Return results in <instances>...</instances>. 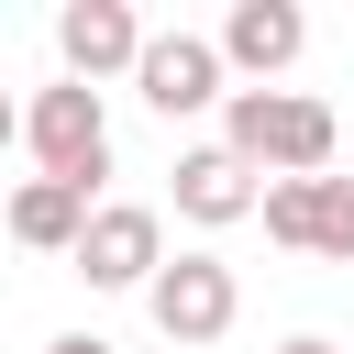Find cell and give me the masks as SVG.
<instances>
[{
  "label": "cell",
  "instance_id": "1",
  "mask_svg": "<svg viewBox=\"0 0 354 354\" xmlns=\"http://www.w3.org/2000/svg\"><path fill=\"white\" fill-rule=\"evenodd\" d=\"M221 144H232L243 166H266V177H332L343 122H332V100H299V88H232Z\"/></svg>",
  "mask_w": 354,
  "mask_h": 354
},
{
  "label": "cell",
  "instance_id": "2",
  "mask_svg": "<svg viewBox=\"0 0 354 354\" xmlns=\"http://www.w3.org/2000/svg\"><path fill=\"white\" fill-rule=\"evenodd\" d=\"M22 144L44 155V177H66V188H88V199H100V177H111V111H100V88H77V77L33 88Z\"/></svg>",
  "mask_w": 354,
  "mask_h": 354
},
{
  "label": "cell",
  "instance_id": "3",
  "mask_svg": "<svg viewBox=\"0 0 354 354\" xmlns=\"http://www.w3.org/2000/svg\"><path fill=\"white\" fill-rule=\"evenodd\" d=\"M144 310H155V332H166V343H221V332H232V310H243V288H232V266H221V254H177V266H155Z\"/></svg>",
  "mask_w": 354,
  "mask_h": 354
},
{
  "label": "cell",
  "instance_id": "4",
  "mask_svg": "<svg viewBox=\"0 0 354 354\" xmlns=\"http://www.w3.org/2000/svg\"><path fill=\"white\" fill-rule=\"evenodd\" d=\"M155 266H166V221L144 199H100L77 232V277L88 288H155Z\"/></svg>",
  "mask_w": 354,
  "mask_h": 354
},
{
  "label": "cell",
  "instance_id": "5",
  "mask_svg": "<svg viewBox=\"0 0 354 354\" xmlns=\"http://www.w3.org/2000/svg\"><path fill=\"white\" fill-rule=\"evenodd\" d=\"M144 22H133V0H66L55 11V55H66V77L77 88H100V77H122V66H144Z\"/></svg>",
  "mask_w": 354,
  "mask_h": 354
},
{
  "label": "cell",
  "instance_id": "6",
  "mask_svg": "<svg viewBox=\"0 0 354 354\" xmlns=\"http://www.w3.org/2000/svg\"><path fill=\"white\" fill-rule=\"evenodd\" d=\"M133 88H144L166 122H188V111H210V100H221V44H210V33H155V44H144V66H133Z\"/></svg>",
  "mask_w": 354,
  "mask_h": 354
},
{
  "label": "cell",
  "instance_id": "7",
  "mask_svg": "<svg viewBox=\"0 0 354 354\" xmlns=\"http://www.w3.org/2000/svg\"><path fill=\"white\" fill-rule=\"evenodd\" d=\"M299 44H310V11L299 0H232L221 11V66H243V77L299 66Z\"/></svg>",
  "mask_w": 354,
  "mask_h": 354
},
{
  "label": "cell",
  "instance_id": "8",
  "mask_svg": "<svg viewBox=\"0 0 354 354\" xmlns=\"http://www.w3.org/2000/svg\"><path fill=\"white\" fill-rule=\"evenodd\" d=\"M243 210H266V188H254V166H243L232 144H199V155H177V221L221 232V221H243Z\"/></svg>",
  "mask_w": 354,
  "mask_h": 354
},
{
  "label": "cell",
  "instance_id": "9",
  "mask_svg": "<svg viewBox=\"0 0 354 354\" xmlns=\"http://www.w3.org/2000/svg\"><path fill=\"white\" fill-rule=\"evenodd\" d=\"M77 232H88V188H66V177H22V188H11V243L77 254Z\"/></svg>",
  "mask_w": 354,
  "mask_h": 354
},
{
  "label": "cell",
  "instance_id": "10",
  "mask_svg": "<svg viewBox=\"0 0 354 354\" xmlns=\"http://www.w3.org/2000/svg\"><path fill=\"white\" fill-rule=\"evenodd\" d=\"M266 232L288 254H310L321 243V177H266Z\"/></svg>",
  "mask_w": 354,
  "mask_h": 354
},
{
  "label": "cell",
  "instance_id": "11",
  "mask_svg": "<svg viewBox=\"0 0 354 354\" xmlns=\"http://www.w3.org/2000/svg\"><path fill=\"white\" fill-rule=\"evenodd\" d=\"M310 254L354 266V177H321V243H310Z\"/></svg>",
  "mask_w": 354,
  "mask_h": 354
},
{
  "label": "cell",
  "instance_id": "12",
  "mask_svg": "<svg viewBox=\"0 0 354 354\" xmlns=\"http://www.w3.org/2000/svg\"><path fill=\"white\" fill-rule=\"evenodd\" d=\"M44 354H111V343H100V332H55Z\"/></svg>",
  "mask_w": 354,
  "mask_h": 354
},
{
  "label": "cell",
  "instance_id": "13",
  "mask_svg": "<svg viewBox=\"0 0 354 354\" xmlns=\"http://www.w3.org/2000/svg\"><path fill=\"white\" fill-rule=\"evenodd\" d=\"M277 354H343V343H321V332H288V343H277Z\"/></svg>",
  "mask_w": 354,
  "mask_h": 354
},
{
  "label": "cell",
  "instance_id": "14",
  "mask_svg": "<svg viewBox=\"0 0 354 354\" xmlns=\"http://www.w3.org/2000/svg\"><path fill=\"white\" fill-rule=\"evenodd\" d=\"M11 133H22V100H11V88H0V144H11Z\"/></svg>",
  "mask_w": 354,
  "mask_h": 354
}]
</instances>
